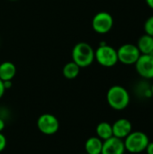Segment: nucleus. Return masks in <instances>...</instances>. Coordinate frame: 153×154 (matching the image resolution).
I'll return each instance as SVG.
<instances>
[{
	"mask_svg": "<svg viewBox=\"0 0 153 154\" xmlns=\"http://www.w3.org/2000/svg\"><path fill=\"white\" fill-rule=\"evenodd\" d=\"M9 1H17V0H9Z\"/></svg>",
	"mask_w": 153,
	"mask_h": 154,
	"instance_id": "b1692460",
	"label": "nucleus"
},
{
	"mask_svg": "<svg viewBox=\"0 0 153 154\" xmlns=\"http://www.w3.org/2000/svg\"><path fill=\"white\" fill-rule=\"evenodd\" d=\"M96 136L100 138L102 141H106L111 138L113 135V128L112 125L107 122H101L97 125L96 128Z\"/></svg>",
	"mask_w": 153,
	"mask_h": 154,
	"instance_id": "4468645a",
	"label": "nucleus"
},
{
	"mask_svg": "<svg viewBox=\"0 0 153 154\" xmlns=\"http://www.w3.org/2000/svg\"><path fill=\"white\" fill-rule=\"evenodd\" d=\"M145 151H146V154H153V142L149 143Z\"/></svg>",
	"mask_w": 153,
	"mask_h": 154,
	"instance_id": "a211bd4d",
	"label": "nucleus"
},
{
	"mask_svg": "<svg viewBox=\"0 0 153 154\" xmlns=\"http://www.w3.org/2000/svg\"><path fill=\"white\" fill-rule=\"evenodd\" d=\"M113 135L119 139L124 140L133 132V125L126 118L117 119L113 125Z\"/></svg>",
	"mask_w": 153,
	"mask_h": 154,
	"instance_id": "9d476101",
	"label": "nucleus"
},
{
	"mask_svg": "<svg viewBox=\"0 0 153 154\" xmlns=\"http://www.w3.org/2000/svg\"><path fill=\"white\" fill-rule=\"evenodd\" d=\"M135 69L137 73L143 79H153V55L141 54L135 62Z\"/></svg>",
	"mask_w": 153,
	"mask_h": 154,
	"instance_id": "6e6552de",
	"label": "nucleus"
},
{
	"mask_svg": "<svg viewBox=\"0 0 153 154\" xmlns=\"http://www.w3.org/2000/svg\"><path fill=\"white\" fill-rule=\"evenodd\" d=\"M5 147H6V138L2 133H0V152H3L5 149Z\"/></svg>",
	"mask_w": 153,
	"mask_h": 154,
	"instance_id": "f3484780",
	"label": "nucleus"
},
{
	"mask_svg": "<svg viewBox=\"0 0 153 154\" xmlns=\"http://www.w3.org/2000/svg\"><path fill=\"white\" fill-rule=\"evenodd\" d=\"M147 5H149V7H151V9H153V0H145Z\"/></svg>",
	"mask_w": 153,
	"mask_h": 154,
	"instance_id": "4be33fe9",
	"label": "nucleus"
},
{
	"mask_svg": "<svg viewBox=\"0 0 153 154\" xmlns=\"http://www.w3.org/2000/svg\"><path fill=\"white\" fill-rule=\"evenodd\" d=\"M144 31L146 34H149L153 37V15L146 20L144 23Z\"/></svg>",
	"mask_w": 153,
	"mask_h": 154,
	"instance_id": "dca6fc26",
	"label": "nucleus"
},
{
	"mask_svg": "<svg viewBox=\"0 0 153 154\" xmlns=\"http://www.w3.org/2000/svg\"><path fill=\"white\" fill-rule=\"evenodd\" d=\"M130 94L127 89L119 85L111 87L106 93L107 104L116 111L125 109L130 104Z\"/></svg>",
	"mask_w": 153,
	"mask_h": 154,
	"instance_id": "f257e3e1",
	"label": "nucleus"
},
{
	"mask_svg": "<svg viewBox=\"0 0 153 154\" xmlns=\"http://www.w3.org/2000/svg\"><path fill=\"white\" fill-rule=\"evenodd\" d=\"M80 71V68L73 61L68 62L67 64L64 65L62 69V74L64 78L68 79H76Z\"/></svg>",
	"mask_w": 153,
	"mask_h": 154,
	"instance_id": "2eb2a0df",
	"label": "nucleus"
},
{
	"mask_svg": "<svg viewBox=\"0 0 153 154\" xmlns=\"http://www.w3.org/2000/svg\"><path fill=\"white\" fill-rule=\"evenodd\" d=\"M5 121H4L2 118H0V133H2V131L5 129Z\"/></svg>",
	"mask_w": 153,
	"mask_h": 154,
	"instance_id": "412c9836",
	"label": "nucleus"
},
{
	"mask_svg": "<svg viewBox=\"0 0 153 154\" xmlns=\"http://www.w3.org/2000/svg\"><path fill=\"white\" fill-rule=\"evenodd\" d=\"M83 154H87V153H83Z\"/></svg>",
	"mask_w": 153,
	"mask_h": 154,
	"instance_id": "393cba45",
	"label": "nucleus"
},
{
	"mask_svg": "<svg viewBox=\"0 0 153 154\" xmlns=\"http://www.w3.org/2000/svg\"><path fill=\"white\" fill-rule=\"evenodd\" d=\"M114 25V18L107 12H99L93 17L92 28L100 34L107 33L111 31Z\"/></svg>",
	"mask_w": 153,
	"mask_h": 154,
	"instance_id": "0eeeda50",
	"label": "nucleus"
},
{
	"mask_svg": "<svg viewBox=\"0 0 153 154\" xmlns=\"http://www.w3.org/2000/svg\"><path fill=\"white\" fill-rule=\"evenodd\" d=\"M116 51H117L118 61L125 65L135 64V62L141 56V52L138 47L133 43L123 44Z\"/></svg>",
	"mask_w": 153,
	"mask_h": 154,
	"instance_id": "423d86ee",
	"label": "nucleus"
},
{
	"mask_svg": "<svg viewBox=\"0 0 153 154\" xmlns=\"http://www.w3.org/2000/svg\"><path fill=\"white\" fill-rule=\"evenodd\" d=\"M95 60L103 67L111 68L118 62L117 51L110 45L103 42L95 51Z\"/></svg>",
	"mask_w": 153,
	"mask_h": 154,
	"instance_id": "20e7f679",
	"label": "nucleus"
},
{
	"mask_svg": "<svg viewBox=\"0 0 153 154\" xmlns=\"http://www.w3.org/2000/svg\"><path fill=\"white\" fill-rule=\"evenodd\" d=\"M141 54H152L153 55V37L149 34L141 36L136 45Z\"/></svg>",
	"mask_w": 153,
	"mask_h": 154,
	"instance_id": "ddd939ff",
	"label": "nucleus"
},
{
	"mask_svg": "<svg viewBox=\"0 0 153 154\" xmlns=\"http://www.w3.org/2000/svg\"><path fill=\"white\" fill-rule=\"evenodd\" d=\"M16 74V67L13 62L5 61L0 64V79L3 81L12 80Z\"/></svg>",
	"mask_w": 153,
	"mask_h": 154,
	"instance_id": "9b49d317",
	"label": "nucleus"
},
{
	"mask_svg": "<svg viewBox=\"0 0 153 154\" xmlns=\"http://www.w3.org/2000/svg\"><path fill=\"white\" fill-rule=\"evenodd\" d=\"M5 86H4V81L0 79V99L3 97V96L5 94Z\"/></svg>",
	"mask_w": 153,
	"mask_h": 154,
	"instance_id": "6ab92c4d",
	"label": "nucleus"
},
{
	"mask_svg": "<svg viewBox=\"0 0 153 154\" xmlns=\"http://www.w3.org/2000/svg\"><path fill=\"white\" fill-rule=\"evenodd\" d=\"M125 151L133 154H140L143 152L149 143V136L141 131H133L128 136L124 139Z\"/></svg>",
	"mask_w": 153,
	"mask_h": 154,
	"instance_id": "7ed1b4c3",
	"label": "nucleus"
},
{
	"mask_svg": "<svg viewBox=\"0 0 153 154\" xmlns=\"http://www.w3.org/2000/svg\"><path fill=\"white\" fill-rule=\"evenodd\" d=\"M37 127L39 131L45 135H53L60 129L58 118L51 114H42L37 119Z\"/></svg>",
	"mask_w": 153,
	"mask_h": 154,
	"instance_id": "39448f33",
	"label": "nucleus"
},
{
	"mask_svg": "<svg viewBox=\"0 0 153 154\" xmlns=\"http://www.w3.org/2000/svg\"><path fill=\"white\" fill-rule=\"evenodd\" d=\"M103 141L97 136L88 138L85 143V151L87 154H101Z\"/></svg>",
	"mask_w": 153,
	"mask_h": 154,
	"instance_id": "f8f14e48",
	"label": "nucleus"
},
{
	"mask_svg": "<svg viewBox=\"0 0 153 154\" xmlns=\"http://www.w3.org/2000/svg\"><path fill=\"white\" fill-rule=\"evenodd\" d=\"M72 61L80 69L89 67L95 60V51L92 46L85 42H78L72 49Z\"/></svg>",
	"mask_w": 153,
	"mask_h": 154,
	"instance_id": "f03ea898",
	"label": "nucleus"
},
{
	"mask_svg": "<svg viewBox=\"0 0 153 154\" xmlns=\"http://www.w3.org/2000/svg\"><path fill=\"white\" fill-rule=\"evenodd\" d=\"M140 154H142V153H140Z\"/></svg>",
	"mask_w": 153,
	"mask_h": 154,
	"instance_id": "a878e982",
	"label": "nucleus"
},
{
	"mask_svg": "<svg viewBox=\"0 0 153 154\" xmlns=\"http://www.w3.org/2000/svg\"><path fill=\"white\" fill-rule=\"evenodd\" d=\"M151 95H152L153 97V84L151 85Z\"/></svg>",
	"mask_w": 153,
	"mask_h": 154,
	"instance_id": "5701e85b",
	"label": "nucleus"
},
{
	"mask_svg": "<svg viewBox=\"0 0 153 154\" xmlns=\"http://www.w3.org/2000/svg\"><path fill=\"white\" fill-rule=\"evenodd\" d=\"M125 147L124 140L112 136L111 138L103 141L101 154H124Z\"/></svg>",
	"mask_w": 153,
	"mask_h": 154,
	"instance_id": "1a4fd4ad",
	"label": "nucleus"
},
{
	"mask_svg": "<svg viewBox=\"0 0 153 154\" xmlns=\"http://www.w3.org/2000/svg\"><path fill=\"white\" fill-rule=\"evenodd\" d=\"M4 86H5V90H6V89H9V88L12 87V80H6V81H4Z\"/></svg>",
	"mask_w": 153,
	"mask_h": 154,
	"instance_id": "aec40b11",
	"label": "nucleus"
}]
</instances>
